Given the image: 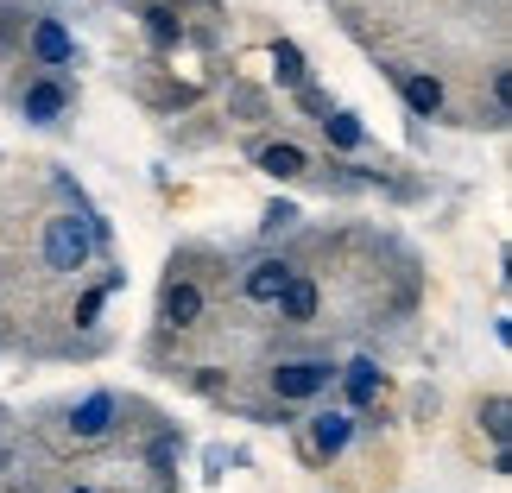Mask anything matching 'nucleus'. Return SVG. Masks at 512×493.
<instances>
[{
    "label": "nucleus",
    "mask_w": 512,
    "mask_h": 493,
    "mask_svg": "<svg viewBox=\"0 0 512 493\" xmlns=\"http://www.w3.org/2000/svg\"><path fill=\"white\" fill-rule=\"evenodd\" d=\"M342 386H348V405L361 411V405H373V399H380V367H373V361H348Z\"/></svg>",
    "instance_id": "nucleus-11"
},
{
    "label": "nucleus",
    "mask_w": 512,
    "mask_h": 493,
    "mask_svg": "<svg viewBox=\"0 0 512 493\" xmlns=\"http://www.w3.org/2000/svg\"><path fill=\"white\" fill-rule=\"evenodd\" d=\"M329 361H279L272 367V392H279L285 405H304V399H323L329 392Z\"/></svg>",
    "instance_id": "nucleus-2"
},
{
    "label": "nucleus",
    "mask_w": 512,
    "mask_h": 493,
    "mask_svg": "<svg viewBox=\"0 0 512 493\" xmlns=\"http://www.w3.org/2000/svg\"><path fill=\"white\" fill-rule=\"evenodd\" d=\"M260 171H272V177H304V171H310V159H304V146L272 140V146H260Z\"/></svg>",
    "instance_id": "nucleus-9"
},
{
    "label": "nucleus",
    "mask_w": 512,
    "mask_h": 493,
    "mask_svg": "<svg viewBox=\"0 0 512 493\" xmlns=\"http://www.w3.org/2000/svg\"><path fill=\"white\" fill-rule=\"evenodd\" d=\"M298 102H304V108H310V114H329V95H323V89H310V83H304V89H298Z\"/></svg>",
    "instance_id": "nucleus-18"
},
{
    "label": "nucleus",
    "mask_w": 512,
    "mask_h": 493,
    "mask_svg": "<svg viewBox=\"0 0 512 493\" xmlns=\"http://www.w3.org/2000/svg\"><path fill=\"white\" fill-rule=\"evenodd\" d=\"M89 253H95V228L83 222V215H51L45 222V266L51 272H83L89 266Z\"/></svg>",
    "instance_id": "nucleus-1"
},
{
    "label": "nucleus",
    "mask_w": 512,
    "mask_h": 493,
    "mask_svg": "<svg viewBox=\"0 0 512 493\" xmlns=\"http://www.w3.org/2000/svg\"><path fill=\"white\" fill-rule=\"evenodd\" d=\"M32 57L57 70V64H70V57H76V38L57 26V19H38V26H32Z\"/></svg>",
    "instance_id": "nucleus-6"
},
{
    "label": "nucleus",
    "mask_w": 512,
    "mask_h": 493,
    "mask_svg": "<svg viewBox=\"0 0 512 493\" xmlns=\"http://www.w3.org/2000/svg\"><path fill=\"white\" fill-rule=\"evenodd\" d=\"M102 298H108V285H102V291H89V298H83V310H76V323H95V310H102Z\"/></svg>",
    "instance_id": "nucleus-20"
},
{
    "label": "nucleus",
    "mask_w": 512,
    "mask_h": 493,
    "mask_svg": "<svg viewBox=\"0 0 512 493\" xmlns=\"http://www.w3.org/2000/svg\"><path fill=\"white\" fill-rule=\"evenodd\" d=\"M285 228H298V203H272L266 209V234H285Z\"/></svg>",
    "instance_id": "nucleus-16"
},
{
    "label": "nucleus",
    "mask_w": 512,
    "mask_h": 493,
    "mask_svg": "<svg viewBox=\"0 0 512 493\" xmlns=\"http://www.w3.org/2000/svg\"><path fill=\"white\" fill-rule=\"evenodd\" d=\"M481 418H487V437H494V449H506V437H512V424H506V418H512V405H506V399H487V405H481Z\"/></svg>",
    "instance_id": "nucleus-15"
},
{
    "label": "nucleus",
    "mask_w": 512,
    "mask_h": 493,
    "mask_svg": "<svg viewBox=\"0 0 512 493\" xmlns=\"http://www.w3.org/2000/svg\"><path fill=\"white\" fill-rule=\"evenodd\" d=\"M279 317L285 323H310V317H317V285H310L304 272H291V285L279 291Z\"/></svg>",
    "instance_id": "nucleus-8"
},
{
    "label": "nucleus",
    "mask_w": 512,
    "mask_h": 493,
    "mask_svg": "<svg viewBox=\"0 0 512 493\" xmlns=\"http://www.w3.org/2000/svg\"><path fill=\"white\" fill-rule=\"evenodd\" d=\"M291 285V266L285 260H260V266H247V279H241V291L253 304H279V291Z\"/></svg>",
    "instance_id": "nucleus-5"
},
{
    "label": "nucleus",
    "mask_w": 512,
    "mask_h": 493,
    "mask_svg": "<svg viewBox=\"0 0 512 493\" xmlns=\"http://www.w3.org/2000/svg\"><path fill=\"white\" fill-rule=\"evenodd\" d=\"M348 443H354V411H317L310 418V449L317 456H342Z\"/></svg>",
    "instance_id": "nucleus-4"
},
{
    "label": "nucleus",
    "mask_w": 512,
    "mask_h": 493,
    "mask_svg": "<svg viewBox=\"0 0 512 493\" xmlns=\"http://www.w3.org/2000/svg\"><path fill=\"white\" fill-rule=\"evenodd\" d=\"M323 133H329V146H342V152H354V146L367 140V133H361V121H354L348 108H336V114H329V121H323Z\"/></svg>",
    "instance_id": "nucleus-14"
},
{
    "label": "nucleus",
    "mask_w": 512,
    "mask_h": 493,
    "mask_svg": "<svg viewBox=\"0 0 512 493\" xmlns=\"http://www.w3.org/2000/svg\"><path fill=\"white\" fill-rule=\"evenodd\" d=\"M70 493H89V487H70Z\"/></svg>",
    "instance_id": "nucleus-21"
},
{
    "label": "nucleus",
    "mask_w": 512,
    "mask_h": 493,
    "mask_svg": "<svg viewBox=\"0 0 512 493\" xmlns=\"http://www.w3.org/2000/svg\"><path fill=\"white\" fill-rule=\"evenodd\" d=\"M272 76H279L285 89H304V76H310V70H304V51L291 45V38H279V45H272Z\"/></svg>",
    "instance_id": "nucleus-12"
},
{
    "label": "nucleus",
    "mask_w": 512,
    "mask_h": 493,
    "mask_svg": "<svg viewBox=\"0 0 512 493\" xmlns=\"http://www.w3.org/2000/svg\"><path fill=\"white\" fill-rule=\"evenodd\" d=\"M64 108H70V95L57 89V83H32V89H26V121L51 127V121H57V114H64Z\"/></svg>",
    "instance_id": "nucleus-10"
},
{
    "label": "nucleus",
    "mask_w": 512,
    "mask_h": 493,
    "mask_svg": "<svg viewBox=\"0 0 512 493\" xmlns=\"http://www.w3.org/2000/svg\"><path fill=\"white\" fill-rule=\"evenodd\" d=\"M506 89H512L506 70H494V121H506Z\"/></svg>",
    "instance_id": "nucleus-19"
},
{
    "label": "nucleus",
    "mask_w": 512,
    "mask_h": 493,
    "mask_svg": "<svg viewBox=\"0 0 512 493\" xmlns=\"http://www.w3.org/2000/svg\"><path fill=\"white\" fill-rule=\"evenodd\" d=\"M196 317H203V291H196L190 279H171L165 285V323L171 329H190Z\"/></svg>",
    "instance_id": "nucleus-7"
},
{
    "label": "nucleus",
    "mask_w": 512,
    "mask_h": 493,
    "mask_svg": "<svg viewBox=\"0 0 512 493\" xmlns=\"http://www.w3.org/2000/svg\"><path fill=\"white\" fill-rule=\"evenodd\" d=\"M405 102H411V114H437L443 108V83H437V76H405Z\"/></svg>",
    "instance_id": "nucleus-13"
},
{
    "label": "nucleus",
    "mask_w": 512,
    "mask_h": 493,
    "mask_svg": "<svg viewBox=\"0 0 512 493\" xmlns=\"http://www.w3.org/2000/svg\"><path fill=\"white\" fill-rule=\"evenodd\" d=\"M114 418H121V399H114V392H89V399L70 411V437L76 443H102L114 430Z\"/></svg>",
    "instance_id": "nucleus-3"
},
{
    "label": "nucleus",
    "mask_w": 512,
    "mask_h": 493,
    "mask_svg": "<svg viewBox=\"0 0 512 493\" xmlns=\"http://www.w3.org/2000/svg\"><path fill=\"white\" fill-rule=\"evenodd\" d=\"M152 45H177V19L152 7Z\"/></svg>",
    "instance_id": "nucleus-17"
}]
</instances>
